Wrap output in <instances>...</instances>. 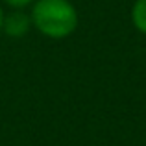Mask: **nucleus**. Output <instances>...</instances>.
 <instances>
[{"mask_svg": "<svg viewBox=\"0 0 146 146\" xmlns=\"http://www.w3.org/2000/svg\"><path fill=\"white\" fill-rule=\"evenodd\" d=\"M2 24H4V15H2V9H0V30H2Z\"/></svg>", "mask_w": 146, "mask_h": 146, "instance_id": "5", "label": "nucleus"}, {"mask_svg": "<svg viewBox=\"0 0 146 146\" xmlns=\"http://www.w3.org/2000/svg\"><path fill=\"white\" fill-rule=\"evenodd\" d=\"M6 4H9L11 7H17V9H21V7H26L28 4H32L33 0H4Z\"/></svg>", "mask_w": 146, "mask_h": 146, "instance_id": "4", "label": "nucleus"}, {"mask_svg": "<svg viewBox=\"0 0 146 146\" xmlns=\"http://www.w3.org/2000/svg\"><path fill=\"white\" fill-rule=\"evenodd\" d=\"M30 24H32V17H28L22 11H13L11 15L4 19L2 28L6 30L9 37H22L30 30Z\"/></svg>", "mask_w": 146, "mask_h": 146, "instance_id": "2", "label": "nucleus"}, {"mask_svg": "<svg viewBox=\"0 0 146 146\" xmlns=\"http://www.w3.org/2000/svg\"><path fill=\"white\" fill-rule=\"evenodd\" d=\"M131 21L133 26L146 35V0H135L131 7Z\"/></svg>", "mask_w": 146, "mask_h": 146, "instance_id": "3", "label": "nucleus"}, {"mask_svg": "<svg viewBox=\"0 0 146 146\" xmlns=\"http://www.w3.org/2000/svg\"><path fill=\"white\" fill-rule=\"evenodd\" d=\"M32 22L43 35L63 39L78 26V11L68 0H37L32 9Z\"/></svg>", "mask_w": 146, "mask_h": 146, "instance_id": "1", "label": "nucleus"}]
</instances>
